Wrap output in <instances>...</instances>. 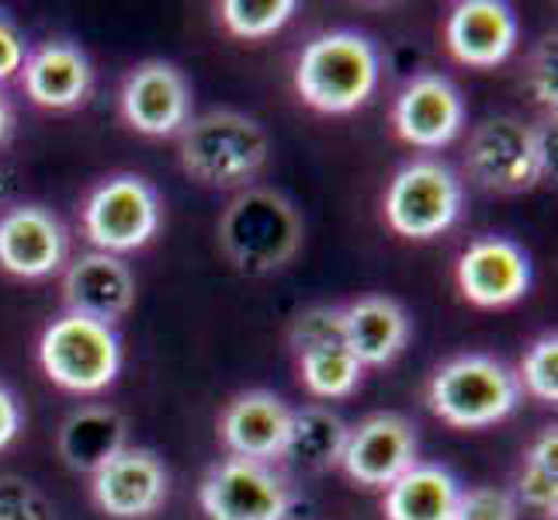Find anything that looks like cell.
Instances as JSON below:
<instances>
[{
  "mask_svg": "<svg viewBox=\"0 0 558 520\" xmlns=\"http://www.w3.org/2000/svg\"><path fill=\"white\" fill-rule=\"evenodd\" d=\"M219 246L236 271L260 278L284 267L302 246L295 205L271 188H243L219 219Z\"/></svg>",
  "mask_w": 558,
  "mask_h": 520,
  "instance_id": "1",
  "label": "cell"
},
{
  "mask_svg": "<svg viewBox=\"0 0 558 520\" xmlns=\"http://www.w3.org/2000/svg\"><path fill=\"white\" fill-rule=\"evenodd\" d=\"M381 76L378 49L368 35L323 32L295 60L299 98L323 114H351L372 98Z\"/></svg>",
  "mask_w": 558,
  "mask_h": 520,
  "instance_id": "2",
  "label": "cell"
},
{
  "mask_svg": "<svg viewBox=\"0 0 558 520\" xmlns=\"http://www.w3.org/2000/svg\"><path fill=\"white\" fill-rule=\"evenodd\" d=\"M267 132L243 111L216 108L191 119L181 132V167L205 188H246L267 164Z\"/></svg>",
  "mask_w": 558,
  "mask_h": 520,
  "instance_id": "3",
  "label": "cell"
},
{
  "mask_svg": "<svg viewBox=\"0 0 558 520\" xmlns=\"http://www.w3.org/2000/svg\"><path fill=\"white\" fill-rule=\"evenodd\" d=\"M427 407L458 431H483L521 407V382L489 354H458L434 372Z\"/></svg>",
  "mask_w": 558,
  "mask_h": 520,
  "instance_id": "4",
  "label": "cell"
},
{
  "mask_svg": "<svg viewBox=\"0 0 558 520\" xmlns=\"http://www.w3.org/2000/svg\"><path fill=\"white\" fill-rule=\"evenodd\" d=\"M465 173L493 195H524L551 173L548 129L527 125L513 114L486 119L469 136Z\"/></svg>",
  "mask_w": 558,
  "mask_h": 520,
  "instance_id": "5",
  "label": "cell"
},
{
  "mask_svg": "<svg viewBox=\"0 0 558 520\" xmlns=\"http://www.w3.org/2000/svg\"><path fill=\"white\" fill-rule=\"evenodd\" d=\"M38 364L52 385L76 396L105 392L122 368V340L105 323L84 316L52 319L38 340Z\"/></svg>",
  "mask_w": 558,
  "mask_h": 520,
  "instance_id": "6",
  "label": "cell"
},
{
  "mask_svg": "<svg viewBox=\"0 0 558 520\" xmlns=\"http://www.w3.org/2000/svg\"><path fill=\"white\" fill-rule=\"evenodd\" d=\"M163 205L157 188L140 173H114L90 191L81 222L84 237L101 250V254H132L143 250L160 233Z\"/></svg>",
  "mask_w": 558,
  "mask_h": 520,
  "instance_id": "7",
  "label": "cell"
},
{
  "mask_svg": "<svg viewBox=\"0 0 558 520\" xmlns=\"http://www.w3.org/2000/svg\"><path fill=\"white\" fill-rule=\"evenodd\" d=\"M198 504L208 520H288L295 489L292 479L267 461L229 455L205 472Z\"/></svg>",
  "mask_w": 558,
  "mask_h": 520,
  "instance_id": "8",
  "label": "cell"
},
{
  "mask_svg": "<svg viewBox=\"0 0 558 520\" xmlns=\"http://www.w3.org/2000/svg\"><path fill=\"white\" fill-rule=\"evenodd\" d=\"M461 205H465V188L448 164L413 160L389 181L385 222L407 240H434L458 222Z\"/></svg>",
  "mask_w": 558,
  "mask_h": 520,
  "instance_id": "9",
  "label": "cell"
},
{
  "mask_svg": "<svg viewBox=\"0 0 558 520\" xmlns=\"http://www.w3.org/2000/svg\"><path fill=\"white\" fill-rule=\"evenodd\" d=\"M170 475L157 451L122 448L90 475V496L111 520H149L167 504Z\"/></svg>",
  "mask_w": 558,
  "mask_h": 520,
  "instance_id": "10",
  "label": "cell"
},
{
  "mask_svg": "<svg viewBox=\"0 0 558 520\" xmlns=\"http://www.w3.org/2000/svg\"><path fill=\"white\" fill-rule=\"evenodd\" d=\"M416 465V427L402 413H372L348 431L340 469L357 486L389 489Z\"/></svg>",
  "mask_w": 558,
  "mask_h": 520,
  "instance_id": "11",
  "label": "cell"
},
{
  "mask_svg": "<svg viewBox=\"0 0 558 520\" xmlns=\"http://www.w3.org/2000/svg\"><path fill=\"white\" fill-rule=\"evenodd\" d=\"M454 281L478 310H507L531 292V261L507 237H478L461 250Z\"/></svg>",
  "mask_w": 558,
  "mask_h": 520,
  "instance_id": "12",
  "label": "cell"
},
{
  "mask_svg": "<svg viewBox=\"0 0 558 520\" xmlns=\"http://www.w3.org/2000/svg\"><path fill=\"white\" fill-rule=\"evenodd\" d=\"M122 119L143 136L163 140L181 136L191 122V87L187 76L163 60H146L125 76L119 94Z\"/></svg>",
  "mask_w": 558,
  "mask_h": 520,
  "instance_id": "13",
  "label": "cell"
},
{
  "mask_svg": "<svg viewBox=\"0 0 558 520\" xmlns=\"http://www.w3.org/2000/svg\"><path fill=\"white\" fill-rule=\"evenodd\" d=\"M392 125L402 143L420 149H440L465 129V98L445 73H420L399 90L392 105Z\"/></svg>",
  "mask_w": 558,
  "mask_h": 520,
  "instance_id": "14",
  "label": "cell"
},
{
  "mask_svg": "<svg viewBox=\"0 0 558 520\" xmlns=\"http://www.w3.org/2000/svg\"><path fill=\"white\" fill-rule=\"evenodd\" d=\"M288 431H292V407L267 389L240 392L219 413V437L236 458L275 465L284 455Z\"/></svg>",
  "mask_w": 558,
  "mask_h": 520,
  "instance_id": "15",
  "label": "cell"
},
{
  "mask_svg": "<svg viewBox=\"0 0 558 520\" xmlns=\"http://www.w3.org/2000/svg\"><path fill=\"white\" fill-rule=\"evenodd\" d=\"M66 261V229L43 205H17L0 216V271L49 278Z\"/></svg>",
  "mask_w": 558,
  "mask_h": 520,
  "instance_id": "16",
  "label": "cell"
},
{
  "mask_svg": "<svg viewBox=\"0 0 558 520\" xmlns=\"http://www.w3.org/2000/svg\"><path fill=\"white\" fill-rule=\"evenodd\" d=\"M63 299L73 316L114 326L136 305V278L122 257L94 250L66 267Z\"/></svg>",
  "mask_w": 558,
  "mask_h": 520,
  "instance_id": "17",
  "label": "cell"
},
{
  "mask_svg": "<svg viewBox=\"0 0 558 520\" xmlns=\"http://www.w3.org/2000/svg\"><path fill=\"white\" fill-rule=\"evenodd\" d=\"M517 14L504 0H461L451 8L445 38L458 63L489 70L517 49Z\"/></svg>",
  "mask_w": 558,
  "mask_h": 520,
  "instance_id": "18",
  "label": "cell"
},
{
  "mask_svg": "<svg viewBox=\"0 0 558 520\" xmlns=\"http://www.w3.org/2000/svg\"><path fill=\"white\" fill-rule=\"evenodd\" d=\"M413 334L410 313L389 295H364L343 305V343L361 368H381L407 351Z\"/></svg>",
  "mask_w": 558,
  "mask_h": 520,
  "instance_id": "19",
  "label": "cell"
},
{
  "mask_svg": "<svg viewBox=\"0 0 558 520\" xmlns=\"http://www.w3.org/2000/svg\"><path fill=\"white\" fill-rule=\"evenodd\" d=\"M22 84L32 105L66 111L87 101L94 87V70L87 56L70 43H46L25 56Z\"/></svg>",
  "mask_w": 558,
  "mask_h": 520,
  "instance_id": "20",
  "label": "cell"
},
{
  "mask_svg": "<svg viewBox=\"0 0 558 520\" xmlns=\"http://www.w3.org/2000/svg\"><path fill=\"white\" fill-rule=\"evenodd\" d=\"M56 448H60V458L66 461L70 472L94 475L108 458L129 448V420L114 407L90 402V407L73 410L60 423Z\"/></svg>",
  "mask_w": 558,
  "mask_h": 520,
  "instance_id": "21",
  "label": "cell"
},
{
  "mask_svg": "<svg viewBox=\"0 0 558 520\" xmlns=\"http://www.w3.org/2000/svg\"><path fill=\"white\" fill-rule=\"evenodd\" d=\"M461 483L445 465H416L385 489V520H454Z\"/></svg>",
  "mask_w": 558,
  "mask_h": 520,
  "instance_id": "22",
  "label": "cell"
},
{
  "mask_svg": "<svg viewBox=\"0 0 558 520\" xmlns=\"http://www.w3.org/2000/svg\"><path fill=\"white\" fill-rule=\"evenodd\" d=\"M348 423L326 407H302L292 410V431L281 461L302 472H326L340 465L343 445H348Z\"/></svg>",
  "mask_w": 558,
  "mask_h": 520,
  "instance_id": "23",
  "label": "cell"
},
{
  "mask_svg": "<svg viewBox=\"0 0 558 520\" xmlns=\"http://www.w3.org/2000/svg\"><path fill=\"white\" fill-rule=\"evenodd\" d=\"M299 378L316 399H348L357 385L364 368L357 358L348 351V343H323L310 347V351H299Z\"/></svg>",
  "mask_w": 558,
  "mask_h": 520,
  "instance_id": "24",
  "label": "cell"
},
{
  "mask_svg": "<svg viewBox=\"0 0 558 520\" xmlns=\"http://www.w3.org/2000/svg\"><path fill=\"white\" fill-rule=\"evenodd\" d=\"M555 451H558V427H545L531 445V451L524 458V469H521V479H517V496L548 520H555V513H558Z\"/></svg>",
  "mask_w": 558,
  "mask_h": 520,
  "instance_id": "25",
  "label": "cell"
},
{
  "mask_svg": "<svg viewBox=\"0 0 558 520\" xmlns=\"http://www.w3.org/2000/svg\"><path fill=\"white\" fill-rule=\"evenodd\" d=\"M295 11V0H226L219 17L236 38H267L292 22Z\"/></svg>",
  "mask_w": 558,
  "mask_h": 520,
  "instance_id": "26",
  "label": "cell"
},
{
  "mask_svg": "<svg viewBox=\"0 0 558 520\" xmlns=\"http://www.w3.org/2000/svg\"><path fill=\"white\" fill-rule=\"evenodd\" d=\"M517 382H521L537 402L555 407L558 402V337L555 334H542L531 343V351L521 361Z\"/></svg>",
  "mask_w": 558,
  "mask_h": 520,
  "instance_id": "27",
  "label": "cell"
},
{
  "mask_svg": "<svg viewBox=\"0 0 558 520\" xmlns=\"http://www.w3.org/2000/svg\"><path fill=\"white\" fill-rule=\"evenodd\" d=\"M288 343L295 354L323 343H343V310L340 305H313V310L299 313L288 330Z\"/></svg>",
  "mask_w": 558,
  "mask_h": 520,
  "instance_id": "28",
  "label": "cell"
},
{
  "mask_svg": "<svg viewBox=\"0 0 558 520\" xmlns=\"http://www.w3.org/2000/svg\"><path fill=\"white\" fill-rule=\"evenodd\" d=\"M454 520H521L517 496L496 486H472L461 489Z\"/></svg>",
  "mask_w": 558,
  "mask_h": 520,
  "instance_id": "29",
  "label": "cell"
},
{
  "mask_svg": "<svg viewBox=\"0 0 558 520\" xmlns=\"http://www.w3.org/2000/svg\"><path fill=\"white\" fill-rule=\"evenodd\" d=\"M0 520H52V507L28 479L0 475Z\"/></svg>",
  "mask_w": 558,
  "mask_h": 520,
  "instance_id": "30",
  "label": "cell"
},
{
  "mask_svg": "<svg viewBox=\"0 0 558 520\" xmlns=\"http://www.w3.org/2000/svg\"><path fill=\"white\" fill-rule=\"evenodd\" d=\"M531 87H534V98L555 111V98H558V87H555V38H545V46L537 49V56H534Z\"/></svg>",
  "mask_w": 558,
  "mask_h": 520,
  "instance_id": "31",
  "label": "cell"
},
{
  "mask_svg": "<svg viewBox=\"0 0 558 520\" xmlns=\"http://www.w3.org/2000/svg\"><path fill=\"white\" fill-rule=\"evenodd\" d=\"M25 38L17 35V28L0 14V84L11 81L14 73H22L25 66Z\"/></svg>",
  "mask_w": 558,
  "mask_h": 520,
  "instance_id": "32",
  "label": "cell"
},
{
  "mask_svg": "<svg viewBox=\"0 0 558 520\" xmlns=\"http://www.w3.org/2000/svg\"><path fill=\"white\" fill-rule=\"evenodd\" d=\"M22 423H25L22 402H17V396L8 385H0V451L14 445L17 434H22Z\"/></svg>",
  "mask_w": 558,
  "mask_h": 520,
  "instance_id": "33",
  "label": "cell"
},
{
  "mask_svg": "<svg viewBox=\"0 0 558 520\" xmlns=\"http://www.w3.org/2000/svg\"><path fill=\"white\" fill-rule=\"evenodd\" d=\"M8 132H11V105H8V94L0 90V143L8 140Z\"/></svg>",
  "mask_w": 558,
  "mask_h": 520,
  "instance_id": "34",
  "label": "cell"
}]
</instances>
